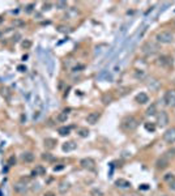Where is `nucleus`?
Listing matches in <instances>:
<instances>
[{"mask_svg": "<svg viewBox=\"0 0 175 196\" xmlns=\"http://www.w3.org/2000/svg\"><path fill=\"white\" fill-rule=\"evenodd\" d=\"M120 127L123 131H126V132H131V131H135L137 127H139V121L132 116V115H127V116H124L122 119V122H120Z\"/></svg>", "mask_w": 175, "mask_h": 196, "instance_id": "nucleus-1", "label": "nucleus"}, {"mask_svg": "<svg viewBox=\"0 0 175 196\" xmlns=\"http://www.w3.org/2000/svg\"><path fill=\"white\" fill-rule=\"evenodd\" d=\"M155 39H157V42H159V43L167 45V43H171L174 41V35H173V33H170V31L164 30V31H159V33L155 35Z\"/></svg>", "mask_w": 175, "mask_h": 196, "instance_id": "nucleus-2", "label": "nucleus"}, {"mask_svg": "<svg viewBox=\"0 0 175 196\" xmlns=\"http://www.w3.org/2000/svg\"><path fill=\"white\" fill-rule=\"evenodd\" d=\"M158 50H159V46L154 42H146L142 46V52L145 55H153L155 52H158Z\"/></svg>", "mask_w": 175, "mask_h": 196, "instance_id": "nucleus-3", "label": "nucleus"}, {"mask_svg": "<svg viewBox=\"0 0 175 196\" xmlns=\"http://www.w3.org/2000/svg\"><path fill=\"white\" fill-rule=\"evenodd\" d=\"M158 66L164 67V68H173V58L168 55H161L158 58Z\"/></svg>", "mask_w": 175, "mask_h": 196, "instance_id": "nucleus-4", "label": "nucleus"}, {"mask_svg": "<svg viewBox=\"0 0 175 196\" xmlns=\"http://www.w3.org/2000/svg\"><path fill=\"white\" fill-rule=\"evenodd\" d=\"M80 165L83 169L85 170H89V171H92V170H94L96 169V161L90 158V157H86V158H83L80 161Z\"/></svg>", "mask_w": 175, "mask_h": 196, "instance_id": "nucleus-5", "label": "nucleus"}, {"mask_svg": "<svg viewBox=\"0 0 175 196\" xmlns=\"http://www.w3.org/2000/svg\"><path fill=\"white\" fill-rule=\"evenodd\" d=\"M13 188H15V191L16 192H18V194H25L28 191V188H29V186H28V180L26 179H20L17 183H15V186H13Z\"/></svg>", "mask_w": 175, "mask_h": 196, "instance_id": "nucleus-6", "label": "nucleus"}, {"mask_svg": "<svg viewBox=\"0 0 175 196\" xmlns=\"http://www.w3.org/2000/svg\"><path fill=\"white\" fill-rule=\"evenodd\" d=\"M157 123L159 127H166L168 124V115L166 111H158L157 114Z\"/></svg>", "mask_w": 175, "mask_h": 196, "instance_id": "nucleus-7", "label": "nucleus"}, {"mask_svg": "<svg viewBox=\"0 0 175 196\" xmlns=\"http://www.w3.org/2000/svg\"><path fill=\"white\" fill-rule=\"evenodd\" d=\"M164 140L167 144H174L175 143V127H171L165 131L164 134Z\"/></svg>", "mask_w": 175, "mask_h": 196, "instance_id": "nucleus-8", "label": "nucleus"}, {"mask_svg": "<svg viewBox=\"0 0 175 196\" xmlns=\"http://www.w3.org/2000/svg\"><path fill=\"white\" fill-rule=\"evenodd\" d=\"M165 102L167 106L170 107H175V89H170L167 90L165 94Z\"/></svg>", "mask_w": 175, "mask_h": 196, "instance_id": "nucleus-9", "label": "nucleus"}, {"mask_svg": "<svg viewBox=\"0 0 175 196\" xmlns=\"http://www.w3.org/2000/svg\"><path fill=\"white\" fill-rule=\"evenodd\" d=\"M167 166H168V157L165 156V154L161 156L157 160V162H155V167L159 169V170H165Z\"/></svg>", "mask_w": 175, "mask_h": 196, "instance_id": "nucleus-10", "label": "nucleus"}, {"mask_svg": "<svg viewBox=\"0 0 175 196\" xmlns=\"http://www.w3.org/2000/svg\"><path fill=\"white\" fill-rule=\"evenodd\" d=\"M99 118H101V114L97 112V111H93V112H90V114H88L86 122L89 123V124H96V123L99 121Z\"/></svg>", "mask_w": 175, "mask_h": 196, "instance_id": "nucleus-11", "label": "nucleus"}, {"mask_svg": "<svg viewBox=\"0 0 175 196\" xmlns=\"http://www.w3.org/2000/svg\"><path fill=\"white\" fill-rule=\"evenodd\" d=\"M35 158V156L32 153V152H24V153L21 154V161L22 162H26V163H30L33 162Z\"/></svg>", "mask_w": 175, "mask_h": 196, "instance_id": "nucleus-12", "label": "nucleus"}, {"mask_svg": "<svg viewBox=\"0 0 175 196\" xmlns=\"http://www.w3.org/2000/svg\"><path fill=\"white\" fill-rule=\"evenodd\" d=\"M135 101H136L137 103L144 105V103H146L148 101H149V97H148L146 93H139V94H137V96L135 97Z\"/></svg>", "mask_w": 175, "mask_h": 196, "instance_id": "nucleus-13", "label": "nucleus"}, {"mask_svg": "<svg viewBox=\"0 0 175 196\" xmlns=\"http://www.w3.org/2000/svg\"><path fill=\"white\" fill-rule=\"evenodd\" d=\"M115 186L119 187V188H129V187H131V182H128L127 179L119 178V179L115 180Z\"/></svg>", "mask_w": 175, "mask_h": 196, "instance_id": "nucleus-14", "label": "nucleus"}, {"mask_svg": "<svg viewBox=\"0 0 175 196\" xmlns=\"http://www.w3.org/2000/svg\"><path fill=\"white\" fill-rule=\"evenodd\" d=\"M77 148V145L74 141H67L63 144V147H61V149H63V152H72Z\"/></svg>", "mask_w": 175, "mask_h": 196, "instance_id": "nucleus-15", "label": "nucleus"}, {"mask_svg": "<svg viewBox=\"0 0 175 196\" xmlns=\"http://www.w3.org/2000/svg\"><path fill=\"white\" fill-rule=\"evenodd\" d=\"M0 94H2V97L5 101H11V98H12V92L8 89V88H5V86L0 88Z\"/></svg>", "mask_w": 175, "mask_h": 196, "instance_id": "nucleus-16", "label": "nucleus"}, {"mask_svg": "<svg viewBox=\"0 0 175 196\" xmlns=\"http://www.w3.org/2000/svg\"><path fill=\"white\" fill-rule=\"evenodd\" d=\"M46 174V169L42 165H37L35 169H33L32 171V176H38V175H45Z\"/></svg>", "mask_w": 175, "mask_h": 196, "instance_id": "nucleus-17", "label": "nucleus"}, {"mask_svg": "<svg viewBox=\"0 0 175 196\" xmlns=\"http://www.w3.org/2000/svg\"><path fill=\"white\" fill-rule=\"evenodd\" d=\"M56 144H58V141L55 140V139H45V148L46 149H54L56 147Z\"/></svg>", "mask_w": 175, "mask_h": 196, "instance_id": "nucleus-18", "label": "nucleus"}, {"mask_svg": "<svg viewBox=\"0 0 175 196\" xmlns=\"http://www.w3.org/2000/svg\"><path fill=\"white\" fill-rule=\"evenodd\" d=\"M70 187H71V185L68 182H65V180H63V182H60V185L58 186V189H59V192L60 194H65L68 189H70Z\"/></svg>", "mask_w": 175, "mask_h": 196, "instance_id": "nucleus-19", "label": "nucleus"}, {"mask_svg": "<svg viewBox=\"0 0 175 196\" xmlns=\"http://www.w3.org/2000/svg\"><path fill=\"white\" fill-rule=\"evenodd\" d=\"M67 119H68V112H67V111L59 112V114H58V116H56V121H58L59 123H64V122H67Z\"/></svg>", "mask_w": 175, "mask_h": 196, "instance_id": "nucleus-20", "label": "nucleus"}, {"mask_svg": "<svg viewBox=\"0 0 175 196\" xmlns=\"http://www.w3.org/2000/svg\"><path fill=\"white\" fill-rule=\"evenodd\" d=\"M155 112H158L157 111V107H155V105H152L150 107H148V109H146V115L148 116H152V115H155Z\"/></svg>", "mask_w": 175, "mask_h": 196, "instance_id": "nucleus-21", "label": "nucleus"}, {"mask_svg": "<svg viewBox=\"0 0 175 196\" xmlns=\"http://www.w3.org/2000/svg\"><path fill=\"white\" fill-rule=\"evenodd\" d=\"M58 132H59L60 136H67V135H70L71 127H60V128L58 130Z\"/></svg>", "mask_w": 175, "mask_h": 196, "instance_id": "nucleus-22", "label": "nucleus"}, {"mask_svg": "<svg viewBox=\"0 0 175 196\" xmlns=\"http://www.w3.org/2000/svg\"><path fill=\"white\" fill-rule=\"evenodd\" d=\"M77 134H79L80 137H88V136H89V130L85 128V127H83V128H80V130H79Z\"/></svg>", "mask_w": 175, "mask_h": 196, "instance_id": "nucleus-23", "label": "nucleus"}, {"mask_svg": "<svg viewBox=\"0 0 175 196\" xmlns=\"http://www.w3.org/2000/svg\"><path fill=\"white\" fill-rule=\"evenodd\" d=\"M111 101H112V96H111V94H105V96L102 97V102H103V105H109V103H111Z\"/></svg>", "mask_w": 175, "mask_h": 196, "instance_id": "nucleus-24", "label": "nucleus"}, {"mask_svg": "<svg viewBox=\"0 0 175 196\" xmlns=\"http://www.w3.org/2000/svg\"><path fill=\"white\" fill-rule=\"evenodd\" d=\"M42 160H43V161H47V162H52L55 158H54V157L50 154V153H43V154H42Z\"/></svg>", "mask_w": 175, "mask_h": 196, "instance_id": "nucleus-25", "label": "nucleus"}, {"mask_svg": "<svg viewBox=\"0 0 175 196\" xmlns=\"http://www.w3.org/2000/svg\"><path fill=\"white\" fill-rule=\"evenodd\" d=\"M144 127H145V130L148 132H154L155 131V125L153 123H145V124H144Z\"/></svg>", "mask_w": 175, "mask_h": 196, "instance_id": "nucleus-26", "label": "nucleus"}, {"mask_svg": "<svg viewBox=\"0 0 175 196\" xmlns=\"http://www.w3.org/2000/svg\"><path fill=\"white\" fill-rule=\"evenodd\" d=\"M21 46H22V48L28 50V48L32 47V41H29V39H24V41H22V43H21Z\"/></svg>", "mask_w": 175, "mask_h": 196, "instance_id": "nucleus-27", "label": "nucleus"}, {"mask_svg": "<svg viewBox=\"0 0 175 196\" xmlns=\"http://www.w3.org/2000/svg\"><path fill=\"white\" fill-rule=\"evenodd\" d=\"M90 195L92 196H103V192L101 191V189H98V188H93L90 191Z\"/></svg>", "mask_w": 175, "mask_h": 196, "instance_id": "nucleus-28", "label": "nucleus"}, {"mask_svg": "<svg viewBox=\"0 0 175 196\" xmlns=\"http://www.w3.org/2000/svg\"><path fill=\"white\" fill-rule=\"evenodd\" d=\"M144 76H145V73H144V71H139V69H136L135 71V77L136 79H144Z\"/></svg>", "mask_w": 175, "mask_h": 196, "instance_id": "nucleus-29", "label": "nucleus"}, {"mask_svg": "<svg viewBox=\"0 0 175 196\" xmlns=\"http://www.w3.org/2000/svg\"><path fill=\"white\" fill-rule=\"evenodd\" d=\"M58 31H60V33H68V31H71V29L68 26H63V25H60V26H58Z\"/></svg>", "mask_w": 175, "mask_h": 196, "instance_id": "nucleus-30", "label": "nucleus"}, {"mask_svg": "<svg viewBox=\"0 0 175 196\" xmlns=\"http://www.w3.org/2000/svg\"><path fill=\"white\" fill-rule=\"evenodd\" d=\"M56 8H58V9L67 8V2H58V3H56Z\"/></svg>", "mask_w": 175, "mask_h": 196, "instance_id": "nucleus-31", "label": "nucleus"}, {"mask_svg": "<svg viewBox=\"0 0 175 196\" xmlns=\"http://www.w3.org/2000/svg\"><path fill=\"white\" fill-rule=\"evenodd\" d=\"M13 165H16V157L11 156L9 160H8V166H13Z\"/></svg>", "mask_w": 175, "mask_h": 196, "instance_id": "nucleus-32", "label": "nucleus"}, {"mask_svg": "<svg viewBox=\"0 0 175 196\" xmlns=\"http://www.w3.org/2000/svg\"><path fill=\"white\" fill-rule=\"evenodd\" d=\"M173 179H175V176H174V174H171V173H168V174H166V175H165V180H166V182H171Z\"/></svg>", "mask_w": 175, "mask_h": 196, "instance_id": "nucleus-33", "label": "nucleus"}, {"mask_svg": "<svg viewBox=\"0 0 175 196\" xmlns=\"http://www.w3.org/2000/svg\"><path fill=\"white\" fill-rule=\"evenodd\" d=\"M34 7H35V4H29L28 7H26V9H25V12H26V13H32Z\"/></svg>", "mask_w": 175, "mask_h": 196, "instance_id": "nucleus-34", "label": "nucleus"}, {"mask_svg": "<svg viewBox=\"0 0 175 196\" xmlns=\"http://www.w3.org/2000/svg\"><path fill=\"white\" fill-rule=\"evenodd\" d=\"M168 187H170L171 191H175V179H173L171 182H168Z\"/></svg>", "mask_w": 175, "mask_h": 196, "instance_id": "nucleus-35", "label": "nucleus"}, {"mask_svg": "<svg viewBox=\"0 0 175 196\" xmlns=\"http://www.w3.org/2000/svg\"><path fill=\"white\" fill-rule=\"evenodd\" d=\"M51 9V4L50 3H43V11H50Z\"/></svg>", "mask_w": 175, "mask_h": 196, "instance_id": "nucleus-36", "label": "nucleus"}, {"mask_svg": "<svg viewBox=\"0 0 175 196\" xmlns=\"http://www.w3.org/2000/svg\"><path fill=\"white\" fill-rule=\"evenodd\" d=\"M64 169V165H59V166H55L54 167V171H60V170Z\"/></svg>", "mask_w": 175, "mask_h": 196, "instance_id": "nucleus-37", "label": "nucleus"}, {"mask_svg": "<svg viewBox=\"0 0 175 196\" xmlns=\"http://www.w3.org/2000/svg\"><path fill=\"white\" fill-rule=\"evenodd\" d=\"M17 69H18L20 72H25V71H26V67H25V66H18Z\"/></svg>", "mask_w": 175, "mask_h": 196, "instance_id": "nucleus-38", "label": "nucleus"}, {"mask_svg": "<svg viewBox=\"0 0 175 196\" xmlns=\"http://www.w3.org/2000/svg\"><path fill=\"white\" fill-rule=\"evenodd\" d=\"M84 68H85L84 66H76V67L73 68V71H79V69H84Z\"/></svg>", "mask_w": 175, "mask_h": 196, "instance_id": "nucleus-39", "label": "nucleus"}, {"mask_svg": "<svg viewBox=\"0 0 175 196\" xmlns=\"http://www.w3.org/2000/svg\"><path fill=\"white\" fill-rule=\"evenodd\" d=\"M140 188H141V189H148L149 187H148V185H141V186H140Z\"/></svg>", "mask_w": 175, "mask_h": 196, "instance_id": "nucleus-40", "label": "nucleus"}, {"mask_svg": "<svg viewBox=\"0 0 175 196\" xmlns=\"http://www.w3.org/2000/svg\"><path fill=\"white\" fill-rule=\"evenodd\" d=\"M45 196H55V194L54 192H46Z\"/></svg>", "mask_w": 175, "mask_h": 196, "instance_id": "nucleus-41", "label": "nucleus"}, {"mask_svg": "<svg viewBox=\"0 0 175 196\" xmlns=\"http://www.w3.org/2000/svg\"><path fill=\"white\" fill-rule=\"evenodd\" d=\"M162 196H167V195H162Z\"/></svg>", "mask_w": 175, "mask_h": 196, "instance_id": "nucleus-42", "label": "nucleus"}, {"mask_svg": "<svg viewBox=\"0 0 175 196\" xmlns=\"http://www.w3.org/2000/svg\"><path fill=\"white\" fill-rule=\"evenodd\" d=\"M0 37H2V33H0Z\"/></svg>", "mask_w": 175, "mask_h": 196, "instance_id": "nucleus-43", "label": "nucleus"}]
</instances>
